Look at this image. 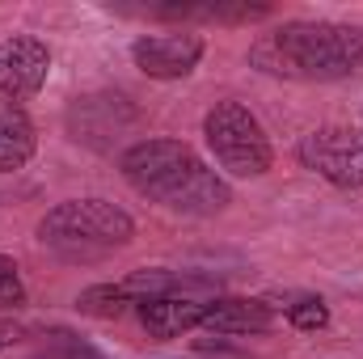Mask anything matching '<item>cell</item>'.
Returning <instances> with one entry per match:
<instances>
[{"label": "cell", "mask_w": 363, "mask_h": 359, "mask_svg": "<svg viewBox=\"0 0 363 359\" xmlns=\"http://www.w3.org/2000/svg\"><path fill=\"white\" fill-rule=\"evenodd\" d=\"M118 174L140 199L190 220H211L233 203L228 178L174 136H144L127 144L118 153Z\"/></svg>", "instance_id": "obj_1"}, {"label": "cell", "mask_w": 363, "mask_h": 359, "mask_svg": "<svg viewBox=\"0 0 363 359\" xmlns=\"http://www.w3.org/2000/svg\"><path fill=\"white\" fill-rule=\"evenodd\" d=\"M250 68L274 81L334 85L363 77L359 21H279L250 43Z\"/></svg>", "instance_id": "obj_2"}, {"label": "cell", "mask_w": 363, "mask_h": 359, "mask_svg": "<svg viewBox=\"0 0 363 359\" xmlns=\"http://www.w3.org/2000/svg\"><path fill=\"white\" fill-rule=\"evenodd\" d=\"M34 237L51 258L68 267H97L135 241V220L127 207L101 194H85L47 207L34 224Z\"/></svg>", "instance_id": "obj_3"}, {"label": "cell", "mask_w": 363, "mask_h": 359, "mask_svg": "<svg viewBox=\"0 0 363 359\" xmlns=\"http://www.w3.org/2000/svg\"><path fill=\"white\" fill-rule=\"evenodd\" d=\"M165 296H199V300H216L224 296L220 292V279L216 275H203V270H169V267H144L131 270L114 283H93L77 296V309L85 317H101V321H114V317H127V313H140L148 300H165Z\"/></svg>", "instance_id": "obj_4"}, {"label": "cell", "mask_w": 363, "mask_h": 359, "mask_svg": "<svg viewBox=\"0 0 363 359\" xmlns=\"http://www.w3.org/2000/svg\"><path fill=\"white\" fill-rule=\"evenodd\" d=\"M203 144L228 178H267L274 170L271 136L245 101H216L203 114Z\"/></svg>", "instance_id": "obj_5"}, {"label": "cell", "mask_w": 363, "mask_h": 359, "mask_svg": "<svg viewBox=\"0 0 363 359\" xmlns=\"http://www.w3.org/2000/svg\"><path fill=\"white\" fill-rule=\"evenodd\" d=\"M296 161L334 190H363V131L338 123L313 127L296 140Z\"/></svg>", "instance_id": "obj_6"}, {"label": "cell", "mask_w": 363, "mask_h": 359, "mask_svg": "<svg viewBox=\"0 0 363 359\" xmlns=\"http://www.w3.org/2000/svg\"><path fill=\"white\" fill-rule=\"evenodd\" d=\"M131 64L148 77V81H186L203 55H207V38L194 30H165V34H140L127 47Z\"/></svg>", "instance_id": "obj_7"}, {"label": "cell", "mask_w": 363, "mask_h": 359, "mask_svg": "<svg viewBox=\"0 0 363 359\" xmlns=\"http://www.w3.org/2000/svg\"><path fill=\"white\" fill-rule=\"evenodd\" d=\"M51 77V47L38 34H9L0 38V97L21 106L47 89Z\"/></svg>", "instance_id": "obj_8"}, {"label": "cell", "mask_w": 363, "mask_h": 359, "mask_svg": "<svg viewBox=\"0 0 363 359\" xmlns=\"http://www.w3.org/2000/svg\"><path fill=\"white\" fill-rule=\"evenodd\" d=\"M135 118L140 114L123 93H85L68 106V136L89 148H110Z\"/></svg>", "instance_id": "obj_9"}, {"label": "cell", "mask_w": 363, "mask_h": 359, "mask_svg": "<svg viewBox=\"0 0 363 359\" xmlns=\"http://www.w3.org/2000/svg\"><path fill=\"white\" fill-rule=\"evenodd\" d=\"M279 326V309L262 296H216L207 300L203 330L216 338H258Z\"/></svg>", "instance_id": "obj_10"}, {"label": "cell", "mask_w": 363, "mask_h": 359, "mask_svg": "<svg viewBox=\"0 0 363 359\" xmlns=\"http://www.w3.org/2000/svg\"><path fill=\"white\" fill-rule=\"evenodd\" d=\"M203 313H207V300H199V296H165V300H148L135 313V321L148 330V338L169 343V338H178L186 330H199Z\"/></svg>", "instance_id": "obj_11"}, {"label": "cell", "mask_w": 363, "mask_h": 359, "mask_svg": "<svg viewBox=\"0 0 363 359\" xmlns=\"http://www.w3.org/2000/svg\"><path fill=\"white\" fill-rule=\"evenodd\" d=\"M38 153V127L26 114V106H4L0 110V178L17 174L34 161Z\"/></svg>", "instance_id": "obj_12"}, {"label": "cell", "mask_w": 363, "mask_h": 359, "mask_svg": "<svg viewBox=\"0 0 363 359\" xmlns=\"http://www.w3.org/2000/svg\"><path fill=\"white\" fill-rule=\"evenodd\" d=\"M283 317H287V326L291 330H300V334H317V330H325L330 326V304L321 300V296H313V292H300V296H291L287 304H274Z\"/></svg>", "instance_id": "obj_13"}, {"label": "cell", "mask_w": 363, "mask_h": 359, "mask_svg": "<svg viewBox=\"0 0 363 359\" xmlns=\"http://www.w3.org/2000/svg\"><path fill=\"white\" fill-rule=\"evenodd\" d=\"M34 355H43V359H106L89 338H81L72 330H47Z\"/></svg>", "instance_id": "obj_14"}, {"label": "cell", "mask_w": 363, "mask_h": 359, "mask_svg": "<svg viewBox=\"0 0 363 359\" xmlns=\"http://www.w3.org/2000/svg\"><path fill=\"white\" fill-rule=\"evenodd\" d=\"M26 304V279L9 254H0V313H17Z\"/></svg>", "instance_id": "obj_15"}, {"label": "cell", "mask_w": 363, "mask_h": 359, "mask_svg": "<svg viewBox=\"0 0 363 359\" xmlns=\"http://www.w3.org/2000/svg\"><path fill=\"white\" fill-rule=\"evenodd\" d=\"M21 338H26V326H21L17 317H0V355H4V351H13Z\"/></svg>", "instance_id": "obj_16"}, {"label": "cell", "mask_w": 363, "mask_h": 359, "mask_svg": "<svg viewBox=\"0 0 363 359\" xmlns=\"http://www.w3.org/2000/svg\"><path fill=\"white\" fill-rule=\"evenodd\" d=\"M30 359H43V355H30Z\"/></svg>", "instance_id": "obj_17"}]
</instances>
